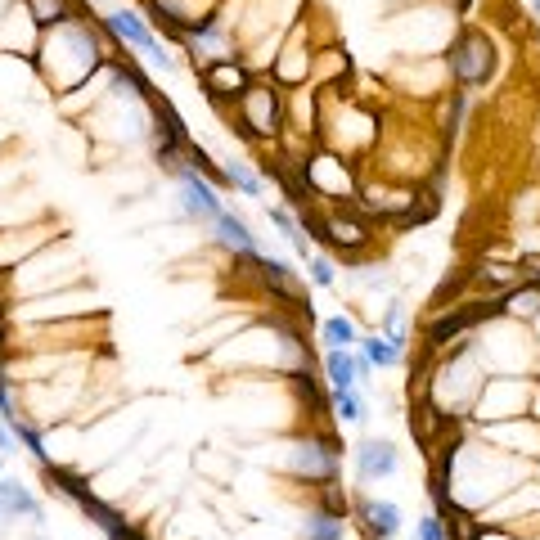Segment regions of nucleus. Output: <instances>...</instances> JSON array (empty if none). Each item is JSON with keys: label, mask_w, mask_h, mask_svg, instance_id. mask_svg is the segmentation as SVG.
<instances>
[{"label": "nucleus", "mask_w": 540, "mask_h": 540, "mask_svg": "<svg viewBox=\"0 0 540 540\" xmlns=\"http://www.w3.org/2000/svg\"><path fill=\"white\" fill-rule=\"evenodd\" d=\"M446 68H450V81L459 90H473V86H486L495 72V45L486 32L477 27H459L455 41L446 50Z\"/></svg>", "instance_id": "f257e3e1"}, {"label": "nucleus", "mask_w": 540, "mask_h": 540, "mask_svg": "<svg viewBox=\"0 0 540 540\" xmlns=\"http://www.w3.org/2000/svg\"><path fill=\"white\" fill-rule=\"evenodd\" d=\"M351 351H324V378H329L333 392H338V387H356V356H351Z\"/></svg>", "instance_id": "f3484780"}, {"label": "nucleus", "mask_w": 540, "mask_h": 540, "mask_svg": "<svg viewBox=\"0 0 540 540\" xmlns=\"http://www.w3.org/2000/svg\"><path fill=\"white\" fill-rule=\"evenodd\" d=\"M333 414H338L342 423H365V414H369L365 392H360V387H338V392H333Z\"/></svg>", "instance_id": "a211bd4d"}, {"label": "nucleus", "mask_w": 540, "mask_h": 540, "mask_svg": "<svg viewBox=\"0 0 540 540\" xmlns=\"http://www.w3.org/2000/svg\"><path fill=\"white\" fill-rule=\"evenodd\" d=\"M383 338H392L396 347H410V329H405V306L401 302H387V311H383Z\"/></svg>", "instance_id": "aec40b11"}, {"label": "nucleus", "mask_w": 540, "mask_h": 540, "mask_svg": "<svg viewBox=\"0 0 540 540\" xmlns=\"http://www.w3.org/2000/svg\"><path fill=\"white\" fill-rule=\"evenodd\" d=\"M324 239L333 243V248H360V243L369 239V225H360V221H347V216H324Z\"/></svg>", "instance_id": "f8f14e48"}, {"label": "nucleus", "mask_w": 540, "mask_h": 540, "mask_svg": "<svg viewBox=\"0 0 540 540\" xmlns=\"http://www.w3.org/2000/svg\"><path fill=\"white\" fill-rule=\"evenodd\" d=\"M455 9H459V14H468V9H473V0H455Z\"/></svg>", "instance_id": "5701e85b"}, {"label": "nucleus", "mask_w": 540, "mask_h": 540, "mask_svg": "<svg viewBox=\"0 0 540 540\" xmlns=\"http://www.w3.org/2000/svg\"><path fill=\"white\" fill-rule=\"evenodd\" d=\"M257 266H261V279H266V284L275 288V293H284V297H297V293H302V284H297V275L288 270V261L266 257V252H261Z\"/></svg>", "instance_id": "ddd939ff"}, {"label": "nucleus", "mask_w": 540, "mask_h": 540, "mask_svg": "<svg viewBox=\"0 0 540 540\" xmlns=\"http://www.w3.org/2000/svg\"><path fill=\"white\" fill-rule=\"evenodd\" d=\"M203 86H207V95H234L239 99L243 90L252 86V77L239 59H212L203 68Z\"/></svg>", "instance_id": "6e6552de"}, {"label": "nucleus", "mask_w": 540, "mask_h": 540, "mask_svg": "<svg viewBox=\"0 0 540 540\" xmlns=\"http://www.w3.org/2000/svg\"><path fill=\"white\" fill-rule=\"evenodd\" d=\"M0 513H9V518H32V522H41V500H36L32 491H27L18 477H0Z\"/></svg>", "instance_id": "9d476101"}, {"label": "nucleus", "mask_w": 540, "mask_h": 540, "mask_svg": "<svg viewBox=\"0 0 540 540\" xmlns=\"http://www.w3.org/2000/svg\"><path fill=\"white\" fill-rule=\"evenodd\" d=\"M266 216L279 225V234L288 239V248H293L302 261H311V252H315V248H311V234H306V225L297 221V216L288 212V207H266Z\"/></svg>", "instance_id": "9b49d317"}, {"label": "nucleus", "mask_w": 540, "mask_h": 540, "mask_svg": "<svg viewBox=\"0 0 540 540\" xmlns=\"http://www.w3.org/2000/svg\"><path fill=\"white\" fill-rule=\"evenodd\" d=\"M351 464H356V482H378V477H392L396 468H401V455H396L392 441L365 437L351 450Z\"/></svg>", "instance_id": "423d86ee"}, {"label": "nucleus", "mask_w": 540, "mask_h": 540, "mask_svg": "<svg viewBox=\"0 0 540 540\" xmlns=\"http://www.w3.org/2000/svg\"><path fill=\"white\" fill-rule=\"evenodd\" d=\"M531 410V378H486L477 392L473 419L477 423H500V419H518Z\"/></svg>", "instance_id": "f03ea898"}, {"label": "nucleus", "mask_w": 540, "mask_h": 540, "mask_svg": "<svg viewBox=\"0 0 540 540\" xmlns=\"http://www.w3.org/2000/svg\"><path fill=\"white\" fill-rule=\"evenodd\" d=\"M32 18L41 27H63V23H72V9H68V0H32Z\"/></svg>", "instance_id": "6ab92c4d"}, {"label": "nucleus", "mask_w": 540, "mask_h": 540, "mask_svg": "<svg viewBox=\"0 0 540 540\" xmlns=\"http://www.w3.org/2000/svg\"><path fill=\"white\" fill-rule=\"evenodd\" d=\"M239 113H243V126H248L252 135H275L279 122H284L279 90L275 86H257V81H252V86L239 95Z\"/></svg>", "instance_id": "20e7f679"}, {"label": "nucleus", "mask_w": 540, "mask_h": 540, "mask_svg": "<svg viewBox=\"0 0 540 540\" xmlns=\"http://www.w3.org/2000/svg\"><path fill=\"white\" fill-rule=\"evenodd\" d=\"M320 342H329V351H351L360 342L356 320H351V315H329V320L320 324Z\"/></svg>", "instance_id": "4468645a"}, {"label": "nucleus", "mask_w": 540, "mask_h": 540, "mask_svg": "<svg viewBox=\"0 0 540 540\" xmlns=\"http://www.w3.org/2000/svg\"><path fill=\"white\" fill-rule=\"evenodd\" d=\"M225 185H234V189H239V194H248V198H261V194H266V185H261V176H257V171H252L248 167V162H243V158H234V153H230V158H225Z\"/></svg>", "instance_id": "dca6fc26"}, {"label": "nucleus", "mask_w": 540, "mask_h": 540, "mask_svg": "<svg viewBox=\"0 0 540 540\" xmlns=\"http://www.w3.org/2000/svg\"><path fill=\"white\" fill-rule=\"evenodd\" d=\"M108 32L117 36V41L122 45H131V50H140V54H149V50H158V36H153V27L144 23L140 14H135V9H113V14H108Z\"/></svg>", "instance_id": "0eeeda50"}, {"label": "nucleus", "mask_w": 540, "mask_h": 540, "mask_svg": "<svg viewBox=\"0 0 540 540\" xmlns=\"http://www.w3.org/2000/svg\"><path fill=\"white\" fill-rule=\"evenodd\" d=\"M216 239H221V248H230L234 257H261V243H257V234L248 230V221L243 216H234L230 207H225L221 216H216Z\"/></svg>", "instance_id": "1a4fd4ad"}, {"label": "nucleus", "mask_w": 540, "mask_h": 540, "mask_svg": "<svg viewBox=\"0 0 540 540\" xmlns=\"http://www.w3.org/2000/svg\"><path fill=\"white\" fill-rule=\"evenodd\" d=\"M306 540H342V518H333V513H315V518L306 522Z\"/></svg>", "instance_id": "4be33fe9"}, {"label": "nucleus", "mask_w": 540, "mask_h": 540, "mask_svg": "<svg viewBox=\"0 0 540 540\" xmlns=\"http://www.w3.org/2000/svg\"><path fill=\"white\" fill-rule=\"evenodd\" d=\"M527 5H531V14H536V18H540V0H527Z\"/></svg>", "instance_id": "b1692460"}, {"label": "nucleus", "mask_w": 540, "mask_h": 540, "mask_svg": "<svg viewBox=\"0 0 540 540\" xmlns=\"http://www.w3.org/2000/svg\"><path fill=\"white\" fill-rule=\"evenodd\" d=\"M351 518L360 522L365 540H396V531H401V504L356 495V500H351Z\"/></svg>", "instance_id": "39448f33"}, {"label": "nucleus", "mask_w": 540, "mask_h": 540, "mask_svg": "<svg viewBox=\"0 0 540 540\" xmlns=\"http://www.w3.org/2000/svg\"><path fill=\"white\" fill-rule=\"evenodd\" d=\"M356 347H360V351H365V356H369V365H374V369H387V365H401V360H405V351H401V347H396V342H392V338H383V333H365V338H360V342H356Z\"/></svg>", "instance_id": "2eb2a0df"}, {"label": "nucleus", "mask_w": 540, "mask_h": 540, "mask_svg": "<svg viewBox=\"0 0 540 540\" xmlns=\"http://www.w3.org/2000/svg\"><path fill=\"white\" fill-rule=\"evenodd\" d=\"M306 275H311L315 288H333V284H338V266H333V257H324V252H311Z\"/></svg>", "instance_id": "412c9836"}, {"label": "nucleus", "mask_w": 540, "mask_h": 540, "mask_svg": "<svg viewBox=\"0 0 540 540\" xmlns=\"http://www.w3.org/2000/svg\"><path fill=\"white\" fill-rule=\"evenodd\" d=\"M0 459H5V455H0ZM0 477H5V473H0Z\"/></svg>", "instance_id": "393cba45"}, {"label": "nucleus", "mask_w": 540, "mask_h": 540, "mask_svg": "<svg viewBox=\"0 0 540 540\" xmlns=\"http://www.w3.org/2000/svg\"><path fill=\"white\" fill-rule=\"evenodd\" d=\"M176 185H180V212H185V221L194 225H216V216L225 212V203L216 198V185L203 176V171L194 167V162H180L176 171Z\"/></svg>", "instance_id": "7ed1b4c3"}]
</instances>
